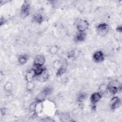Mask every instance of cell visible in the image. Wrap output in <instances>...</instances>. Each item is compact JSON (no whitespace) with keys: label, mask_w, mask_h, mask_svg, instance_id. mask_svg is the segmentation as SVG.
I'll return each instance as SVG.
<instances>
[{"label":"cell","mask_w":122,"mask_h":122,"mask_svg":"<svg viewBox=\"0 0 122 122\" xmlns=\"http://www.w3.org/2000/svg\"><path fill=\"white\" fill-rule=\"evenodd\" d=\"M75 24L77 29L79 31L82 32H84L85 30L88 29L89 26V24L87 20L81 19L76 20Z\"/></svg>","instance_id":"cell-1"},{"label":"cell","mask_w":122,"mask_h":122,"mask_svg":"<svg viewBox=\"0 0 122 122\" xmlns=\"http://www.w3.org/2000/svg\"><path fill=\"white\" fill-rule=\"evenodd\" d=\"M30 10V4L27 1H24L21 7L20 15L22 18H24L28 16Z\"/></svg>","instance_id":"cell-2"},{"label":"cell","mask_w":122,"mask_h":122,"mask_svg":"<svg viewBox=\"0 0 122 122\" xmlns=\"http://www.w3.org/2000/svg\"><path fill=\"white\" fill-rule=\"evenodd\" d=\"M109 26L105 23H102L99 24L97 27V31L98 34L100 36L105 35L109 30Z\"/></svg>","instance_id":"cell-3"},{"label":"cell","mask_w":122,"mask_h":122,"mask_svg":"<svg viewBox=\"0 0 122 122\" xmlns=\"http://www.w3.org/2000/svg\"><path fill=\"white\" fill-rule=\"evenodd\" d=\"M93 59L96 62H101L104 60V54L102 51H97L93 55Z\"/></svg>","instance_id":"cell-4"},{"label":"cell","mask_w":122,"mask_h":122,"mask_svg":"<svg viewBox=\"0 0 122 122\" xmlns=\"http://www.w3.org/2000/svg\"><path fill=\"white\" fill-rule=\"evenodd\" d=\"M120 99L118 97H113L110 102V107L112 110L116 109L119 105Z\"/></svg>","instance_id":"cell-5"},{"label":"cell","mask_w":122,"mask_h":122,"mask_svg":"<svg viewBox=\"0 0 122 122\" xmlns=\"http://www.w3.org/2000/svg\"><path fill=\"white\" fill-rule=\"evenodd\" d=\"M102 97V94H101L99 92H94L91 96V97H90L91 102L93 104H95L100 100Z\"/></svg>","instance_id":"cell-6"},{"label":"cell","mask_w":122,"mask_h":122,"mask_svg":"<svg viewBox=\"0 0 122 122\" xmlns=\"http://www.w3.org/2000/svg\"><path fill=\"white\" fill-rule=\"evenodd\" d=\"M45 62V59L43 56L41 55H39L36 56L33 61V65L43 66Z\"/></svg>","instance_id":"cell-7"},{"label":"cell","mask_w":122,"mask_h":122,"mask_svg":"<svg viewBox=\"0 0 122 122\" xmlns=\"http://www.w3.org/2000/svg\"><path fill=\"white\" fill-rule=\"evenodd\" d=\"M32 69L35 74V76H40L45 71V68L42 66L33 65Z\"/></svg>","instance_id":"cell-8"},{"label":"cell","mask_w":122,"mask_h":122,"mask_svg":"<svg viewBox=\"0 0 122 122\" xmlns=\"http://www.w3.org/2000/svg\"><path fill=\"white\" fill-rule=\"evenodd\" d=\"M86 37V34L84 32L79 31L75 36V40L77 41H83Z\"/></svg>","instance_id":"cell-9"},{"label":"cell","mask_w":122,"mask_h":122,"mask_svg":"<svg viewBox=\"0 0 122 122\" xmlns=\"http://www.w3.org/2000/svg\"><path fill=\"white\" fill-rule=\"evenodd\" d=\"M34 76H35V74L32 69H31V70L27 72L26 75V80L28 81V82H31L32 80L34 78Z\"/></svg>","instance_id":"cell-10"},{"label":"cell","mask_w":122,"mask_h":122,"mask_svg":"<svg viewBox=\"0 0 122 122\" xmlns=\"http://www.w3.org/2000/svg\"><path fill=\"white\" fill-rule=\"evenodd\" d=\"M28 58L29 57L27 55H20L18 57V62L20 64H24L27 61Z\"/></svg>","instance_id":"cell-11"},{"label":"cell","mask_w":122,"mask_h":122,"mask_svg":"<svg viewBox=\"0 0 122 122\" xmlns=\"http://www.w3.org/2000/svg\"><path fill=\"white\" fill-rule=\"evenodd\" d=\"M99 92L101 94L105 93V92H108V85L105 84H102L99 88Z\"/></svg>","instance_id":"cell-12"},{"label":"cell","mask_w":122,"mask_h":122,"mask_svg":"<svg viewBox=\"0 0 122 122\" xmlns=\"http://www.w3.org/2000/svg\"><path fill=\"white\" fill-rule=\"evenodd\" d=\"M33 19L35 22L38 23H41L43 21V17L40 14H37L34 16Z\"/></svg>","instance_id":"cell-13"},{"label":"cell","mask_w":122,"mask_h":122,"mask_svg":"<svg viewBox=\"0 0 122 122\" xmlns=\"http://www.w3.org/2000/svg\"><path fill=\"white\" fill-rule=\"evenodd\" d=\"M66 71V68L63 66H61L60 68H59L57 71L56 75L58 76H60L63 74Z\"/></svg>","instance_id":"cell-14"},{"label":"cell","mask_w":122,"mask_h":122,"mask_svg":"<svg viewBox=\"0 0 122 122\" xmlns=\"http://www.w3.org/2000/svg\"><path fill=\"white\" fill-rule=\"evenodd\" d=\"M86 95L84 93H80L78 96V101L79 102H82L85 98Z\"/></svg>","instance_id":"cell-15"},{"label":"cell","mask_w":122,"mask_h":122,"mask_svg":"<svg viewBox=\"0 0 122 122\" xmlns=\"http://www.w3.org/2000/svg\"><path fill=\"white\" fill-rule=\"evenodd\" d=\"M50 51L52 53H55L57 51V48L56 47H53L50 49Z\"/></svg>","instance_id":"cell-16"},{"label":"cell","mask_w":122,"mask_h":122,"mask_svg":"<svg viewBox=\"0 0 122 122\" xmlns=\"http://www.w3.org/2000/svg\"><path fill=\"white\" fill-rule=\"evenodd\" d=\"M122 26H118L117 28L116 29L117 31H118V32H121L122 31Z\"/></svg>","instance_id":"cell-17"}]
</instances>
